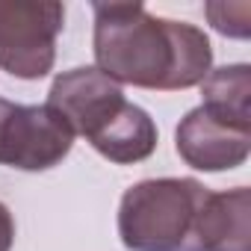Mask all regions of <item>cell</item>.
Instances as JSON below:
<instances>
[{"label":"cell","mask_w":251,"mask_h":251,"mask_svg":"<svg viewBox=\"0 0 251 251\" xmlns=\"http://www.w3.org/2000/svg\"><path fill=\"white\" fill-rule=\"evenodd\" d=\"M95 62L118 86L180 92L201 86L213 68L204 30L151 15L142 3H95Z\"/></svg>","instance_id":"obj_1"},{"label":"cell","mask_w":251,"mask_h":251,"mask_svg":"<svg viewBox=\"0 0 251 251\" xmlns=\"http://www.w3.org/2000/svg\"><path fill=\"white\" fill-rule=\"evenodd\" d=\"M48 106L56 109L74 136L118 166H133L157 151L154 118L124 98V89L103 71L83 65L53 77Z\"/></svg>","instance_id":"obj_2"},{"label":"cell","mask_w":251,"mask_h":251,"mask_svg":"<svg viewBox=\"0 0 251 251\" xmlns=\"http://www.w3.org/2000/svg\"><path fill=\"white\" fill-rule=\"evenodd\" d=\"M210 189L195 177L139 180L121 195L118 236L127 251H201L198 219Z\"/></svg>","instance_id":"obj_3"},{"label":"cell","mask_w":251,"mask_h":251,"mask_svg":"<svg viewBox=\"0 0 251 251\" xmlns=\"http://www.w3.org/2000/svg\"><path fill=\"white\" fill-rule=\"evenodd\" d=\"M65 6L53 0H0V68L18 80H42L56 62Z\"/></svg>","instance_id":"obj_4"},{"label":"cell","mask_w":251,"mask_h":251,"mask_svg":"<svg viewBox=\"0 0 251 251\" xmlns=\"http://www.w3.org/2000/svg\"><path fill=\"white\" fill-rule=\"evenodd\" d=\"M74 133L56 109L0 98V166L48 172L68 157Z\"/></svg>","instance_id":"obj_5"},{"label":"cell","mask_w":251,"mask_h":251,"mask_svg":"<svg viewBox=\"0 0 251 251\" xmlns=\"http://www.w3.org/2000/svg\"><path fill=\"white\" fill-rule=\"evenodd\" d=\"M175 148L180 160L198 172H230L248 160L251 130L216 118L204 106H195L177 124Z\"/></svg>","instance_id":"obj_6"},{"label":"cell","mask_w":251,"mask_h":251,"mask_svg":"<svg viewBox=\"0 0 251 251\" xmlns=\"http://www.w3.org/2000/svg\"><path fill=\"white\" fill-rule=\"evenodd\" d=\"M201 251H251V189L210 192L198 219Z\"/></svg>","instance_id":"obj_7"},{"label":"cell","mask_w":251,"mask_h":251,"mask_svg":"<svg viewBox=\"0 0 251 251\" xmlns=\"http://www.w3.org/2000/svg\"><path fill=\"white\" fill-rule=\"evenodd\" d=\"M201 106L216 118L251 130V68L245 62L210 68V74L201 80Z\"/></svg>","instance_id":"obj_8"},{"label":"cell","mask_w":251,"mask_h":251,"mask_svg":"<svg viewBox=\"0 0 251 251\" xmlns=\"http://www.w3.org/2000/svg\"><path fill=\"white\" fill-rule=\"evenodd\" d=\"M12 242H15V219L9 207L0 201V251H12Z\"/></svg>","instance_id":"obj_9"}]
</instances>
